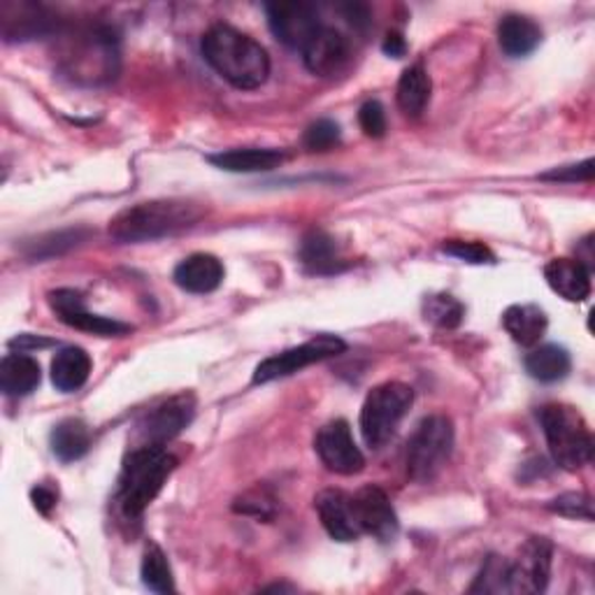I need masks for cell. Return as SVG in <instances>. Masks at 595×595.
I'll list each match as a JSON object with an SVG mask.
<instances>
[{"label":"cell","instance_id":"1","mask_svg":"<svg viewBox=\"0 0 595 595\" xmlns=\"http://www.w3.org/2000/svg\"><path fill=\"white\" fill-rule=\"evenodd\" d=\"M201 52L219 72V78L235 89L252 91L263 87L270 78V57L265 47L229 23H216L203 36Z\"/></svg>","mask_w":595,"mask_h":595},{"label":"cell","instance_id":"2","mask_svg":"<svg viewBox=\"0 0 595 595\" xmlns=\"http://www.w3.org/2000/svg\"><path fill=\"white\" fill-rule=\"evenodd\" d=\"M203 216V208L191 201H147L121 210L110 221V235L117 242H154L195 226Z\"/></svg>","mask_w":595,"mask_h":595},{"label":"cell","instance_id":"3","mask_svg":"<svg viewBox=\"0 0 595 595\" xmlns=\"http://www.w3.org/2000/svg\"><path fill=\"white\" fill-rule=\"evenodd\" d=\"M178 458L163 444H140L129 454L119 477V505L129 518H140L154 503L175 470Z\"/></svg>","mask_w":595,"mask_h":595},{"label":"cell","instance_id":"4","mask_svg":"<svg viewBox=\"0 0 595 595\" xmlns=\"http://www.w3.org/2000/svg\"><path fill=\"white\" fill-rule=\"evenodd\" d=\"M552 458L567 473H577L593 458V435L586 418L569 405L552 403L537 412Z\"/></svg>","mask_w":595,"mask_h":595},{"label":"cell","instance_id":"5","mask_svg":"<svg viewBox=\"0 0 595 595\" xmlns=\"http://www.w3.org/2000/svg\"><path fill=\"white\" fill-rule=\"evenodd\" d=\"M414 403L412 386L403 382H384L365 395L361 407V435L370 450H382L395 433Z\"/></svg>","mask_w":595,"mask_h":595},{"label":"cell","instance_id":"6","mask_svg":"<svg viewBox=\"0 0 595 595\" xmlns=\"http://www.w3.org/2000/svg\"><path fill=\"white\" fill-rule=\"evenodd\" d=\"M454 450V424L450 416L431 414L407 442V473L414 482H433Z\"/></svg>","mask_w":595,"mask_h":595},{"label":"cell","instance_id":"7","mask_svg":"<svg viewBox=\"0 0 595 595\" xmlns=\"http://www.w3.org/2000/svg\"><path fill=\"white\" fill-rule=\"evenodd\" d=\"M344 350H346V344H344L342 337L329 335V333L316 335V337H312L310 342H305L301 346H293V350H286L282 354H275V356L261 361L256 365V370H254V380L252 382L254 384H268V382H275V380L289 377V375H295V372H301L303 367H307L312 363L340 356Z\"/></svg>","mask_w":595,"mask_h":595},{"label":"cell","instance_id":"8","mask_svg":"<svg viewBox=\"0 0 595 595\" xmlns=\"http://www.w3.org/2000/svg\"><path fill=\"white\" fill-rule=\"evenodd\" d=\"M552 542L547 537H531L524 547H521L518 556L507 563L505 593H542L552 577Z\"/></svg>","mask_w":595,"mask_h":595},{"label":"cell","instance_id":"9","mask_svg":"<svg viewBox=\"0 0 595 595\" xmlns=\"http://www.w3.org/2000/svg\"><path fill=\"white\" fill-rule=\"evenodd\" d=\"M78 49L70 57L72 78H89L93 82L110 80L117 72L119 52L112 29H87L78 36Z\"/></svg>","mask_w":595,"mask_h":595},{"label":"cell","instance_id":"10","mask_svg":"<svg viewBox=\"0 0 595 595\" xmlns=\"http://www.w3.org/2000/svg\"><path fill=\"white\" fill-rule=\"evenodd\" d=\"M314 452L319 454L321 463H324L331 473L352 477L359 475L365 458L354 442L352 428L344 418L329 421L326 426H321L314 437Z\"/></svg>","mask_w":595,"mask_h":595},{"label":"cell","instance_id":"11","mask_svg":"<svg viewBox=\"0 0 595 595\" xmlns=\"http://www.w3.org/2000/svg\"><path fill=\"white\" fill-rule=\"evenodd\" d=\"M268 27L282 44L291 49H305L312 36L324 27L319 19V10L301 0H291V3H270L265 6Z\"/></svg>","mask_w":595,"mask_h":595},{"label":"cell","instance_id":"12","mask_svg":"<svg viewBox=\"0 0 595 595\" xmlns=\"http://www.w3.org/2000/svg\"><path fill=\"white\" fill-rule=\"evenodd\" d=\"M195 401L191 393L172 395V399L159 403L138 421V437L142 444H163L180 435L193 418Z\"/></svg>","mask_w":595,"mask_h":595},{"label":"cell","instance_id":"13","mask_svg":"<svg viewBox=\"0 0 595 595\" xmlns=\"http://www.w3.org/2000/svg\"><path fill=\"white\" fill-rule=\"evenodd\" d=\"M49 305L57 312V316L63 321L65 326L78 329L84 333H93V335H103V337H112V335H127L133 331V326L121 324L117 319H108L101 314H91L84 307L82 293L74 289H57L49 293Z\"/></svg>","mask_w":595,"mask_h":595},{"label":"cell","instance_id":"14","mask_svg":"<svg viewBox=\"0 0 595 595\" xmlns=\"http://www.w3.org/2000/svg\"><path fill=\"white\" fill-rule=\"evenodd\" d=\"M352 503L361 533L377 537L380 542H391L399 533V516L380 486H363L352 495Z\"/></svg>","mask_w":595,"mask_h":595},{"label":"cell","instance_id":"15","mask_svg":"<svg viewBox=\"0 0 595 595\" xmlns=\"http://www.w3.org/2000/svg\"><path fill=\"white\" fill-rule=\"evenodd\" d=\"M314 510L326 533L337 542H354L363 533L359 528L352 495L340 488H326L314 498Z\"/></svg>","mask_w":595,"mask_h":595},{"label":"cell","instance_id":"16","mask_svg":"<svg viewBox=\"0 0 595 595\" xmlns=\"http://www.w3.org/2000/svg\"><path fill=\"white\" fill-rule=\"evenodd\" d=\"M303 61L310 72L319 74V78H329V74L340 72L344 63L350 61V42H346L340 31L321 27L305 44Z\"/></svg>","mask_w":595,"mask_h":595},{"label":"cell","instance_id":"17","mask_svg":"<svg viewBox=\"0 0 595 595\" xmlns=\"http://www.w3.org/2000/svg\"><path fill=\"white\" fill-rule=\"evenodd\" d=\"M544 280L567 303H584L591 295V270L579 259H554L544 268Z\"/></svg>","mask_w":595,"mask_h":595},{"label":"cell","instance_id":"18","mask_svg":"<svg viewBox=\"0 0 595 595\" xmlns=\"http://www.w3.org/2000/svg\"><path fill=\"white\" fill-rule=\"evenodd\" d=\"M223 275H226V270L216 256L191 254L172 272V280L189 293H212L221 286Z\"/></svg>","mask_w":595,"mask_h":595},{"label":"cell","instance_id":"19","mask_svg":"<svg viewBox=\"0 0 595 595\" xmlns=\"http://www.w3.org/2000/svg\"><path fill=\"white\" fill-rule=\"evenodd\" d=\"M40 380V363L27 352H12L0 361V391H3L8 399H23V395L33 393Z\"/></svg>","mask_w":595,"mask_h":595},{"label":"cell","instance_id":"20","mask_svg":"<svg viewBox=\"0 0 595 595\" xmlns=\"http://www.w3.org/2000/svg\"><path fill=\"white\" fill-rule=\"evenodd\" d=\"M498 42L507 57L524 59L539 47L542 29L531 17L507 14L498 23Z\"/></svg>","mask_w":595,"mask_h":595},{"label":"cell","instance_id":"21","mask_svg":"<svg viewBox=\"0 0 595 595\" xmlns=\"http://www.w3.org/2000/svg\"><path fill=\"white\" fill-rule=\"evenodd\" d=\"M284 159L286 157L284 152H280V149H259V147L229 149V152L208 157L212 165L226 172H268V170L280 168Z\"/></svg>","mask_w":595,"mask_h":595},{"label":"cell","instance_id":"22","mask_svg":"<svg viewBox=\"0 0 595 595\" xmlns=\"http://www.w3.org/2000/svg\"><path fill=\"white\" fill-rule=\"evenodd\" d=\"M503 326L516 344L535 346L547 333L549 319L537 305H512L503 314Z\"/></svg>","mask_w":595,"mask_h":595},{"label":"cell","instance_id":"23","mask_svg":"<svg viewBox=\"0 0 595 595\" xmlns=\"http://www.w3.org/2000/svg\"><path fill=\"white\" fill-rule=\"evenodd\" d=\"M91 375V356L82 346H63L52 359V382L63 393L80 391Z\"/></svg>","mask_w":595,"mask_h":595},{"label":"cell","instance_id":"24","mask_svg":"<svg viewBox=\"0 0 595 595\" xmlns=\"http://www.w3.org/2000/svg\"><path fill=\"white\" fill-rule=\"evenodd\" d=\"M431 91H433V82H431L428 70L421 63H416L401 74L399 89H395V101H399V108L407 117H418L431 101Z\"/></svg>","mask_w":595,"mask_h":595},{"label":"cell","instance_id":"25","mask_svg":"<svg viewBox=\"0 0 595 595\" xmlns=\"http://www.w3.org/2000/svg\"><path fill=\"white\" fill-rule=\"evenodd\" d=\"M524 365L533 380L544 382V384H554L567 377L569 367H573V361H569V354L567 350H563V346L544 344L526 356Z\"/></svg>","mask_w":595,"mask_h":595},{"label":"cell","instance_id":"26","mask_svg":"<svg viewBox=\"0 0 595 595\" xmlns=\"http://www.w3.org/2000/svg\"><path fill=\"white\" fill-rule=\"evenodd\" d=\"M91 446V431L82 418H63L52 431V452L59 461H80Z\"/></svg>","mask_w":595,"mask_h":595},{"label":"cell","instance_id":"27","mask_svg":"<svg viewBox=\"0 0 595 595\" xmlns=\"http://www.w3.org/2000/svg\"><path fill=\"white\" fill-rule=\"evenodd\" d=\"M301 259L307 270L316 275H329V272L340 270V256L333 238L321 231H312L301 246Z\"/></svg>","mask_w":595,"mask_h":595},{"label":"cell","instance_id":"28","mask_svg":"<svg viewBox=\"0 0 595 595\" xmlns=\"http://www.w3.org/2000/svg\"><path fill=\"white\" fill-rule=\"evenodd\" d=\"M142 584L154 593H172L175 591V579H172V567L159 544H149L142 556Z\"/></svg>","mask_w":595,"mask_h":595},{"label":"cell","instance_id":"29","mask_svg":"<svg viewBox=\"0 0 595 595\" xmlns=\"http://www.w3.org/2000/svg\"><path fill=\"white\" fill-rule=\"evenodd\" d=\"M424 314H426V321H431V324H435L437 329H456L465 316V307L456 301L454 295L440 293V295L426 298Z\"/></svg>","mask_w":595,"mask_h":595},{"label":"cell","instance_id":"30","mask_svg":"<svg viewBox=\"0 0 595 595\" xmlns=\"http://www.w3.org/2000/svg\"><path fill=\"white\" fill-rule=\"evenodd\" d=\"M442 252L454 256V259H458V261L475 263V265L495 263V254L488 250L486 244L475 242V240H446L442 244Z\"/></svg>","mask_w":595,"mask_h":595},{"label":"cell","instance_id":"31","mask_svg":"<svg viewBox=\"0 0 595 595\" xmlns=\"http://www.w3.org/2000/svg\"><path fill=\"white\" fill-rule=\"evenodd\" d=\"M303 142L310 152H329V149L340 144V127L331 119H319L305 131Z\"/></svg>","mask_w":595,"mask_h":595},{"label":"cell","instance_id":"32","mask_svg":"<svg viewBox=\"0 0 595 595\" xmlns=\"http://www.w3.org/2000/svg\"><path fill=\"white\" fill-rule=\"evenodd\" d=\"M554 514L567 516V518H584L593 521V507L586 493H563L547 505Z\"/></svg>","mask_w":595,"mask_h":595},{"label":"cell","instance_id":"33","mask_svg":"<svg viewBox=\"0 0 595 595\" xmlns=\"http://www.w3.org/2000/svg\"><path fill=\"white\" fill-rule=\"evenodd\" d=\"M505 573H507V561H501L498 556H491L484 563L482 575L477 577V584L470 588L473 593L484 591V593H498L505 591Z\"/></svg>","mask_w":595,"mask_h":595},{"label":"cell","instance_id":"34","mask_svg":"<svg viewBox=\"0 0 595 595\" xmlns=\"http://www.w3.org/2000/svg\"><path fill=\"white\" fill-rule=\"evenodd\" d=\"M359 123L367 138H382L386 133V114L380 101H367L359 110Z\"/></svg>","mask_w":595,"mask_h":595},{"label":"cell","instance_id":"35","mask_svg":"<svg viewBox=\"0 0 595 595\" xmlns=\"http://www.w3.org/2000/svg\"><path fill=\"white\" fill-rule=\"evenodd\" d=\"M593 165H595L593 159H586L584 163H577V165H565V168H556L552 172H544V175H539V180H544V182H591L595 175Z\"/></svg>","mask_w":595,"mask_h":595},{"label":"cell","instance_id":"36","mask_svg":"<svg viewBox=\"0 0 595 595\" xmlns=\"http://www.w3.org/2000/svg\"><path fill=\"white\" fill-rule=\"evenodd\" d=\"M240 505H235V512H244V514H254L259 518H268L272 516V501L265 498L261 491L244 495L242 501H238Z\"/></svg>","mask_w":595,"mask_h":595},{"label":"cell","instance_id":"37","mask_svg":"<svg viewBox=\"0 0 595 595\" xmlns=\"http://www.w3.org/2000/svg\"><path fill=\"white\" fill-rule=\"evenodd\" d=\"M57 498H59L57 491H54V488H49V486H44V484H40V486H36V488L31 491L33 507H36L40 514H44V516L57 507Z\"/></svg>","mask_w":595,"mask_h":595},{"label":"cell","instance_id":"38","mask_svg":"<svg viewBox=\"0 0 595 595\" xmlns=\"http://www.w3.org/2000/svg\"><path fill=\"white\" fill-rule=\"evenodd\" d=\"M382 49H384V54H389L393 59H401L407 52V42H405V38L401 33H389L384 44H382Z\"/></svg>","mask_w":595,"mask_h":595},{"label":"cell","instance_id":"39","mask_svg":"<svg viewBox=\"0 0 595 595\" xmlns=\"http://www.w3.org/2000/svg\"><path fill=\"white\" fill-rule=\"evenodd\" d=\"M52 342L42 340V337H31V335H19L12 340V346H19V352H29L36 350V346H49Z\"/></svg>","mask_w":595,"mask_h":595}]
</instances>
